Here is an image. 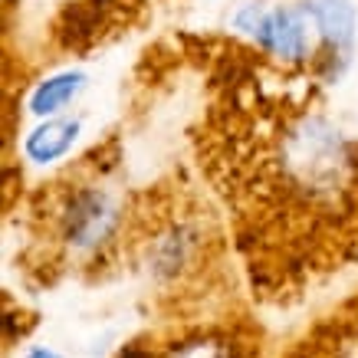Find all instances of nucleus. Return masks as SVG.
<instances>
[{
	"label": "nucleus",
	"mask_w": 358,
	"mask_h": 358,
	"mask_svg": "<svg viewBox=\"0 0 358 358\" xmlns=\"http://www.w3.org/2000/svg\"><path fill=\"white\" fill-rule=\"evenodd\" d=\"M122 204L109 187L102 185H76L59 197V207L53 214L56 243L76 257H99L106 247L115 243L122 230Z\"/></svg>",
	"instance_id": "f257e3e1"
},
{
	"label": "nucleus",
	"mask_w": 358,
	"mask_h": 358,
	"mask_svg": "<svg viewBox=\"0 0 358 358\" xmlns=\"http://www.w3.org/2000/svg\"><path fill=\"white\" fill-rule=\"evenodd\" d=\"M129 358H250L243 345L227 329H187L178 338L158 342L152 348H131Z\"/></svg>",
	"instance_id": "7ed1b4c3"
},
{
	"label": "nucleus",
	"mask_w": 358,
	"mask_h": 358,
	"mask_svg": "<svg viewBox=\"0 0 358 358\" xmlns=\"http://www.w3.org/2000/svg\"><path fill=\"white\" fill-rule=\"evenodd\" d=\"M306 10L313 13L315 30L329 40L332 50H345L355 36V10L348 0H309Z\"/></svg>",
	"instance_id": "39448f33"
},
{
	"label": "nucleus",
	"mask_w": 358,
	"mask_h": 358,
	"mask_svg": "<svg viewBox=\"0 0 358 358\" xmlns=\"http://www.w3.org/2000/svg\"><path fill=\"white\" fill-rule=\"evenodd\" d=\"M27 358H59V355H56V352H50V348H33Z\"/></svg>",
	"instance_id": "6e6552de"
},
{
	"label": "nucleus",
	"mask_w": 358,
	"mask_h": 358,
	"mask_svg": "<svg viewBox=\"0 0 358 358\" xmlns=\"http://www.w3.org/2000/svg\"><path fill=\"white\" fill-rule=\"evenodd\" d=\"M309 358H358V313L342 315L326 332H319Z\"/></svg>",
	"instance_id": "423d86ee"
},
{
	"label": "nucleus",
	"mask_w": 358,
	"mask_h": 358,
	"mask_svg": "<svg viewBox=\"0 0 358 358\" xmlns=\"http://www.w3.org/2000/svg\"><path fill=\"white\" fill-rule=\"evenodd\" d=\"M237 27L282 63H299L309 53V27L293 7H250L237 17Z\"/></svg>",
	"instance_id": "f03ea898"
},
{
	"label": "nucleus",
	"mask_w": 358,
	"mask_h": 358,
	"mask_svg": "<svg viewBox=\"0 0 358 358\" xmlns=\"http://www.w3.org/2000/svg\"><path fill=\"white\" fill-rule=\"evenodd\" d=\"M79 135V122L73 119H46L40 129H33L23 141V152L27 158L36 164H50L56 158H63L69 148H73V141Z\"/></svg>",
	"instance_id": "20e7f679"
},
{
	"label": "nucleus",
	"mask_w": 358,
	"mask_h": 358,
	"mask_svg": "<svg viewBox=\"0 0 358 358\" xmlns=\"http://www.w3.org/2000/svg\"><path fill=\"white\" fill-rule=\"evenodd\" d=\"M83 89V76L79 73H59L53 79H43L40 86L33 89L30 96V112L33 115H56V112L69 106Z\"/></svg>",
	"instance_id": "0eeeda50"
}]
</instances>
